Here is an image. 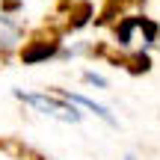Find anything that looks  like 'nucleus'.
Listing matches in <instances>:
<instances>
[{
	"label": "nucleus",
	"mask_w": 160,
	"mask_h": 160,
	"mask_svg": "<svg viewBox=\"0 0 160 160\" xmlns=\"http://www.w3.org/2000/svg\"><path fill=\"white\" fill-rule=\"evenodd\" d=\"M125 160H137V157H133V154H128V157H125Z\"/></svg>",
	"instance_id": "obj_9"
},
{
	"label": "nucleus",
	"mask_w": 160,
	"mask_h": 160,
	"mask_svg": "<svg viewBox=\"0 0 160 160\" xmlns=\"http://www.w3.org/2000/svg\"><path fill=\"white\" fill-rule=\"evenodd\" d=\"M160 42V24L148 15H122L119 21L113 24V45L119 48L125 57H133V53H151ZM122 57V59H125Z\"/></svg>",
	"instance_id": "obj_1"
},
{
	"label": "nucleus",
	"mask_w": 160,
	"mask_h": 160,
	"mask_svg": "<svg viewBox=\"0 0 160 160\" xmlns=\"http://www.w3.org/2000/svg\"><path fill=\"white\" fill-rule=\"evenodd\" d=\"M21 0H0V12H12Z\"/></svg>",
	"instance_id": "obj_8"
},
{
	"label": "nucleus",
	"mask_w": 160,
	"mask_h": 160,
	"mask_svg": "<svg viewBox=\"0 0 160 160\" xmlns=\"http://www.w3.org/2000/svg\"><path fill=\"white\" fill-rule=\"evenodd\" d=\"M59 53H62V42L57 39V36H51V39H30L27 45H21V51H18V57H21L24 65H45L48 59H57Z\"/></svg>",
	"instance_id": "obj_4"
},
{
	"label": "nucleus",
	"mask_w": 160,
	"mask_h": 160,
	"mask_svg": "<svg viewBox=\"0 0 160 160\" xmlns=\"http://www.w3.org/2000/svg\"><path fill=\"white\" fill-rule=\"evenodd\" d=\"M15 98L21 104H27V107L39 110L42 116H51V119L57 122H65V125H77L80 119H83V113H80V107L74 101H68L65 95H48V92H21L15 89Z\"/></svg>",
	"instance_id": "obj_2"
},
{
	"label": "nucleus",
	"mask_w": 160,
	"mask_h": 160,
	"mask_svg": "<svg viewBox=\"0 0 160 160\" xmlns=\"http://www.w3.org/2000/svg\"><path fill=\"white\" fill-rule=\"evenodd\" d=\"M92 18H95V6L89 0H71V9H68V27L71 30H83Z\"/></svg>",
	"instance_id": "obj_5"
},
{
	"label": "nucleus",
	"mask_w": 160,
	"mask_h": 160,
	"mask_svg": "<svg viewBox=\"0 0 160 160\" xmlns=\"http://www.w3.org/2000/svg\"><path fill=\"white\" fill-rule=\"evenodd\" d=\"M24 36H27V27H24L21 18L12 15V12H0V59L21 51Z\"/></svg>",
	"instance_id": "obj_3"
},
{
	"label": "nucleus",
	"mask_w": 160,
	"mask_h": 160,
	"mask_svg": "<svg viewBox=\"0 0 160 160\" xmlns=\"http://www.w3.org/2000/svg\"><path fill=\"white\" fill-rule=\"evenodd\" d=\"M83 80H86L89 86H95V89H107V86H110V80H107V77L98 74V71H92V68H86V71H83Z\"/></svg>",
	"instance_id": "obj_7"
},
{
	"label": "nucleus",
	"mask_w": 160,
	"mask_h": 160,
	"mask_svg": "<svg viewBox=\"0 0 160 160\" xmlns=\"http://www.w3.org/2000/svg\"><path fill=\"white\" fill-rule=\"evenodd\" d=\"M59 95H65L68 98V101H74L77 107H86V110H92V113L98 116V119H104L107 122V125H116V119H113V113H110L107 107H104V104H98V101H92V98H86V95H71V92H65V89H59Z\"/></svg>",
	"instance_id": "obj_6"
}]
</instances>
